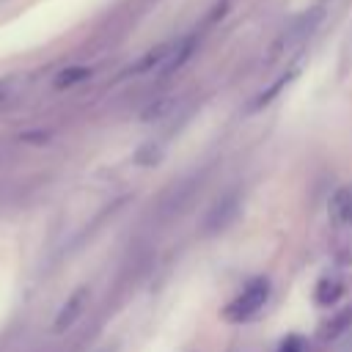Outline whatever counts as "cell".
I'll return each instance as SVG.
<instances>
[{"mask_svg":"<svg viewBox=\"0 0 352 352\" xmlns=\"http://www.w3.org/2000/svg\"><path fill=\"white\" fill-rule=\"evenodd\" d=\"M85 305H88V286H80L77 292L69 294V300H66V302L60 305V311L55 314V319H52V330H55V333H66V330L82 316Z\"/></svg>","mask_w":352,"mask_h":352,"instance_id":"obj_3","label":"cell"},{"mask_svg":"<svg viewBox=\"0 0 352 352\" xmlns=\"http://www.w3.org/2000/svg\"><path fill=\"white\" fill-rule=\"evenodd\" d=\"M236 206H239L236 192H228L220 201H214V206L209 209V214L204 220V231L212 234V231H220L223 226H228V220H234V214H236Z\"/></svg>","mask_w":352,"mask_h":352,"instance_id":"obj_5","label":"cell"},{"mask_svg":"<svg viewBox=\"0 0 352 352\" xmlns=\"http://www.w3.org/2000/svg\"><path fill=\"white\" fill-rule=\"evenodd\" d=\"M22 88V74H3L0 77V104L8 102L11 96H16Z\"/></svg>","mask_w":352,"mask_h":352,"instance_id":"obj_12","label":"cell"},{"mask_svg":"<svg viewBox=\"0 0 352 352\" xmlns=\"http://www.w3.org/2000/svg\"><path fill=\"white\" fill-rule=\"evenodd\" d=\"M294 77H297V69H289V72L278 74V77H275L264 91H258V94L253 96V102L248 104V110H250V113H256V110H264L267 104H272V102H275V96H278V94H280V91H283Z\"/></svg>","mask_w":352,"mask_h":352,"instance_id":"obj_6","label":"cell"},{"mask_svg":"<svg viewBox=\"0 0 352 352\" xmlns=\"http://www.w3.org/2000/svg\"><path fill=\"white\" fill-rule=\"evenodd\" d=\"M322 19H324V8H322V6H311V8L300 11V14H294V16L280 28V33L272 38V44H270V50H267V63H275V60H280V58L297 52V50L316 33V28L322 25Z\"/></svg>","mask_w":352,"mask_h":352,"instance_id":"obj_1","label":"cell"},{"mask_svg":"<svg viewBox=\"0 0 352 352\" xmlns=\"http://www.w3.org/2000/svg\"><path fill=\"white\" fill-rule=\"evenodd\" d=\"M278 352H308V341L302 336H286L278 346Z\"/></svg>","mask_w":352,"mask_h":352,"instance_id":"obj_14","label":"cell"},{"mask_svg":"<svg viewBox=\"0 0 352 352\" xmlns=\"http://www.w3.org/2000/svg\"><path fill=\"white\" fill-rule=\"evenodd\" d=\"M341 294H344V283H341L338 278H333V275L322 278V280L316 283V289H314V300H316V305H322V308H333V305L341 300Z\"/></svg>","mask_w":352,"mask_h":352,"instance_id":"obj_8","label":"cell"},{"mask_svg":"<svg viewBox=\"0 0 352 352\" xmlns=\"http://www.w3.org/2000/svg\"><path fill=\"white\" fill-rule=\"evenodd\" d=\"M327 212L336 223H352V184H344L330 195Z\"/></svg>","mask_w":352,"mask_h":352,"instance_id":"obj_7","label":"cell"},{"mask_svg":"<svg viewBox=\"0 0 352 352\" xmlns=\"http://www.w3.org/2000/svg\"><path fill=\"white\" fill-rule=\"evenodd\" d=\"M173 107H176V99H173V96H162V99H157V102H151V104L146 107L143 121H157V118L168 116Z\"/></svg>","mask_w":352,"mask_h":352,"instance_id":"obj_11","label":"cell"},{"mask_svg":"<svg viewBox=\"0 0 352 352\" xmlns=\"http://www.w3.org/2000/svg\"><path fill=\"white\" fill-rule=\"evenodd\" d=\"M173 44H176V38L162 41V44H157V47L146 50V52H143V55L129 66V72H126V74H148V72H160V69L165 66V60H168V55H170Z\"/></svg>","mask_w":352,"mask_h":352,"instance_id":"obj_4","label":"cell"},{"mask_svg":"<svg viewBox=\"0 0 352 352\" xmlns=\"http://www.w3.org/2000/svg\"><path fill=\"white\" fill-rule=\"evenodd\" d=\"M346 330H352V305L338 308V311L324 322L322 336H324V338H338V336L346 333Z\"/></svg>","mask_w":352,"mask_h":352,"instance_id":"obj_9","label":"cell"},{"mask_svg":"<svg viewBox=\"0 0 352 352\" xmlns=\"http://www.w3.org/2000/svg\"><path fill=\"white\" fill-rule=\"evenodd\" d=\"M88 77H91V69H88V66H66V69H60V72L55 74L52 85H55L58 91H66V88H74V85L85 82Z\"/></svg>","mask_w":352,"mask_h":352,"instance_id":"obj_10","label":"cell"},{"mask_svg":"<svg viewBox=\"0 0 352 352\" xmlns=\"http://www.w3.org/2000/svg\"><path fill=\"white\" fill-rule=\"evenodd\" d=\"M267 300H270V280H267V278H253V280L226 305L223 319H226V322H234V324L248 322V319H253V316L267 305Z\"/></svg>","mask_w":352,"mask_h":352,"instance_id":"obj_2","label":"cell"},{"mask_svg":"<svg viewBox=\"0 0 352 352\" xmlns=\"http://www.w3.org/2000/svg\"><path fill=\"white\" fill-rule=\"evenodd\" d=\"M160 157H162V148H160L157 143H146V146L138 148L135 162H138V165H154V162H160Z\"/></svg>","mask_w":352,"mask_h":352,"instance_id":"obj_13","label":"cell"}]
</instances>
